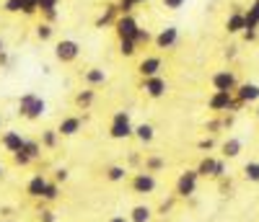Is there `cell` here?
I'll use <instances>...</instances> for the list:
<instances>
[{"mask_svg":"<svg viewBox=\"0 0 259 222\" xmlns=\"http://www.w3.org/2000/svg\"><path fill=\"white\" fill-rule=\"evenodd\" d=\"M94 98H96V91H94V88H85V91H80V93L75 96V106L85 111V108L94 103Z\"/></svg>","mask_w":259,"mask_h":222,"instance_id":"obj_24","label":"cell"},{"mask_svg":"<svg viewBox=\"0 0 259 222\" xmlns=\"http://www.w3.org/2000/svg\"><path fill=\"white\" fill-rule=\"evenodd\" d=\"M215 179H226V158H218V168H215Z\"/></svg>","mask_w":259,"mask_h":222,"instance_id":"obj_38","label":"cell"},{"mask_svg":"<svg viewBox=\"0 0 259 222\" xmlns=\"http://www.w3.org/2000/svg\"><path fill=\"white\" fill-rule=\"evenodd\" d=\"M236 98L244 101V103L259 101V85L256 83H239V88H236Z\"/></svg>","mask_w":259,"mask_h":222,"instance_id":"obj_13","label":"cell"},{"mask_svg":"<svg viewBox=\"0 0 259 222\" xmlns=\"http://www.w3.org/2000/svg\"><path fill=\"white\" fill-rule=\"evenodd\" d=\"M3 173H6V171H3V165H0V179H3Z\"/></svg>","mask_w":259,"mask_h":222,"instance_id":"obj_54","label":"cell"},{"mask_svg":"<svg viewBox=\"0 0 259 222\" xmlns=\"http://www.w3.org/2000/svg\"><path fill=\"white\" fill-rule=\"evenodd\" d=\"M80 127H83V119L80 117H65L60 122L57 132H60L62 137H73V135H78V132H80Z\"/></svg>","mask_w":259,"mask_h":222,"instance_id":"obj_16","label":"cell"},{"mask_svg":"<svg viewBox=\"0 0 259 222\" xmlns=\"http://www.w3.org/2000/svg\"><path fill=\"white\" fill-rule=\"evenodd\" d=\"M215 168H218V158H202L200 165H197V173H200V179H215Z\"/></svg>","mask_w":259,"mask_h":222,"instance_id":"obj_19","label":"cell"},{"mask_svg":"<svg viewBox=\"0 0 259 222\" xmlns=\"http://www.w3.org/2000/svg\"><path fill=\"white\" fill-rule=\"evenodd\" d=\"M226 57L233 60V57H236V47H228V49H226Z\"/></svg>","mask_w":259,"mask_h":222,"instance_id":"obj_49","label":"cell"},{"mask_svg":"<svg viewBox=\"0 0 259 222\" xmlns=\"http://www.w3.org/2000/svg\"><path fill=\"white\" fill-rule=\"evenodd\" d=\"M6 52V44H3V39H0V54H3Z\"/></svg>","mask_w":259,"mask_h":222,"instance_id":"obj_52","label":"cell"},{"mask_svg":"<svg viewBox=\"0 0 259 222\" xmlns=\"http://www.w3.org/2000/svg\"><path fill=\"white\" fill-rule=\"evenodd\" d=\"M223 127H233V114H228V117H223Z\"/></svg>","mask_w":259,"mask_h":222,"instance_id":"obj_48","label":"cell"},{"mask_svg":"<svg viewBox=\"0 0 259 222\" xmlns=\"http://www.w3.org/2000/svg\"><path fill=\"white\" fill-rule=\"evenodd\" d=\"M256 119H259V106H256Z\"/></svg>","mask_w":259,"mask_h":222,"instance_id":"obj_55","label":"cell"},{"mask_svg":"<svg viewBox=\"0 0 259 222\" xmlns=\"http://www.w3.org/2000/svg\"><path fill=\"white\" fill-rule=\"evenodd\" d=\"M135 135V127L130 122V111H117L112 117V127H109V137L112 140H127Z\"/></svg>","mask_w":259,"mask_h":222,"instance_id":"obj_2","label":"cell"},{"mask_svg":"<svg viewBox=\"0 0 259 222\" xmlns=\"http://www.w3.org/2000/svg\"><path fill=\"white\" fill-rule=\"evenodd\" d=\"M244 179L249 184H259V160H249L244 165Z\"/></svg>","mask_w":259,"mask_h":222,"instance_id":"obj_26","label":"cell"},{"mask_svg":"<svg viewBox=\"0 0 259 222\" xmlns=\"http://www.w3.org/2000/svg\"><path fill=\"white\" fill-rule=\"evenodd\" d=\"M244 39H246V41H254V39H256V29H246V31H244Z\"/></svg>","mask_w":259,"mask_h":222,"instance_id":"obj_45","label":"cell"},{"mask_svg":"<svg viewBox=\"0 0 259 222\" xmlns=\"http://www.w3.org/2000/svg\"><path fill=\"white\" fill-rule=\"evenodd\" d=\"M130 163H133V165H140V155H138V152H130Z\"/></svg>","mask_w":259,"mask_h":222,"instance_id":"obj_47","label":"cell"},{"mask_svg":"<svg viewBox=\"0 0 259 222\" xmlns=\"http://www.w3.org/2000/svg\"><path fill=\"white\" fill-rule=\"evenodd\" d=\"M210 83H212L215 91H231V93H236V88H239V80H236L233 70H218L210 78Z\"/></svg>","mask_w":259,"mask_h":222,"instance_id":"obj_5","label":"cell"},{"mask_svg":"<svg viewBox=\"0 0 259 222\" xmlns=\"http://www.w3.org/2000/svg\"><path fill=\"white\" fill-rule=\"evenodd\" d=\"M256 26H259V0H254L246 11V29H256Z\"/></svg>","mask_w":259,"mask_h":222,"instance_id":"obj_27","label":"cell"},{"mask_svg":"<svg viewBox=\"0 0 259 222\" xmlns=\"http://www.w3.org/2000/svg\"><path fill=\"white\" fill-rule=\"evenodd\" d=\"M153 39H156V36L150 34L148 29H140V31H138V36H135V44H138V47H143V44H150Z\"/></svg>","mask_w":259,"mask_h":222,"instance_id":"obj_33","label":"cell"},{"mask_svg":"<svg viewBox=\"0 0 259 222\" xmlns=\"http://www.w3.org/2000/svg\"><path fill=\"white\" fill-rule=\"evenodd\" d=\"M143 91L148 98H163L168 93V83L166 78L161 75H153V78H143Z\"/></svg>","mask_w":259,"mask_h":222,"instance_id":"obj_6","label":"cell"},{"mask_svg":"<svg viewBox=\"0 0 259 222\" xmlns=\"http://www.w3.org/2000/svg\"><path fill=\"white\" fill-rule=\"evenodd\" d=\"M153 41H156L158 49H171V47H174V44L179 41V29H177V26H166Z\"/></svg>","mask_w":259,"mask_h":222,"instance_id":"obj_12","label":"cell"},{"mask_svg":"<svg viewBox=\"0 0 259 222\" xmlns=\"http://www.w3.org/2000/svg\"><path fill=\"white\" fill-rule=\"evenodd\" d=\"M83 78H85V83H89L91 88H96V85H104L106 83V73L101 70V68H89L83 73Z\"/></svg>","mask_w":259,"mask_h":222,"instance_id":"obj_21","label":"cell"},{"mask_svg":"<svg viewBox=\"0 0 259 222\" xmlns=\"http://www.w3.org/2000/svg\"><path fill=\"white\" fill-rule=\"evenodd\" d=\"M3 147L8 150V152H21L24 150V142H26V137H21V132H16V129H11V132H6L3 135Z\"/></svg>","mask_w":259,"mask_h":222,"instance_id":"obj_15","label":"cell"},{"mask_svg":"<svg viewBox=\"0 0 259 222\" xmlns=\"http://www.w3.org/2000/svg\"><path fill=\"white\" fill-rule=\"evenodd\" d=\"M127 179V168L124 165H109L106 168V181H112V184H119Z\"/></svg>","mask_w":259,"mask_h":222,"instance_id":"obj_25","label":"cell"},{"mask_svg":"<svg viewBox=\"0 0 259 222\" xmlns=\"http://www.w3.org/2000/svg\"><path fill=\"white\" fill-rule=\"evenodd\" d=\"M52 34H55V29H52V24H47V21H45V24H39V26H36V36H39L41 41L52 39Z\"/></svg>","mask_w":259,"mask_h":222,"instance_id":"obj_32","label":"cell"},{"mask_svg":"<svg viewBox=\"0 0 259 222\" xmlns=\"http://www.w3.org/2000/svg\"><path fill=\"white\" fill-rule=\"evenodd\" d=\"M57 137H60L57 129H45L39 142H41V147H57Z\"/></svg>","mask_w":259,"mask_h":222,"instance_id":"obj_28","label":"cell"},{"mask_svg":"<svg viewBox=\"0 0 259 222\" xmlns=\"http://www.w3.org/2000/svg\"><path fill=\"white\" fill-rule=\"evenodd\" d=\"M221 189H223V191H228V189H231V179H228V181H226V179H221Z\"/></svg>","mask_w":259,"mask_h":222,"instance_id":"obj_50","label":"cell"},{"mask_svg":"<svg viewBox=\"0 0 259 222\" xmlns=\"http://www.w3.org/2000/svg\"><path fill=\"white\" fill-rule=\"evenodd\" d=\"M106 222H130V217H124V214H114V217H109Z\"/></svg>","mask_w":259,"mask_h":222,"instance_id":"obj_46","label":"cell"},{"mask_svg":"<svg viewBox=\"0 0 259 222\" xmlns=\"http://www.w3.org/2000/svg\"><path fill=\"white\" fill-rule=\"evenodd\" d=\"M39 219H41V222H55V212H52V209H41V212H39Z\"/></svg>","mask_w":259,"mask_h":222,"instance_id":"obj_43","label":"cell"},{"mask_svg":"<svg viewBox=\"0 0 259 222\" xmlns=\"http://www.w3.org/2000/svg\"><path fill=\"white\" fill-rule=\"evenodd\" d=\"M184 3H187V0H163V8H168V11H179Z\"/></svg>","mask_w":259,"mask_h":222,"instance_id":"obj_39","label":"cell"},{"mask_svg":"<svg viewBox=\"0 0 259 222\" xmlns=\"http://www.w3.org/2000/svg\"><path fill=\"white\" fill-rule=\"evenodd\" d=\"M221 127H223V119H210V122H207V132H210V135H215Z\"/></svg>","mask_w":259,"mask_h":222,"instance_id":"obj_41","label":"cell"},{"mask_svg":"<svg viewBox=\"0 0 259 222\" xmlns=\"http://www.w3.org/2000/svg\"><path fill=\"white\" fill-rule=\"evenodd\" d=\"M57 196H60V186H57V181H50L45 194H41V202H57Z\"/></svg>","mask_w":259,"mask_h":222,"instance_id":"obj_29","label":"cell"},{"mask_svg":"<svg viewBox=\"0 0 259 222\" xmlns=\"http://www.w3.org/2000/svg\"><path fill=\"white\" fill-rule=\"evenodd\" d=\"M163 168H166V160L161 158V155H148L145 163H143V171H148V173H158Z\"/></svg>","mask_w":259,"mask_h":222,"instance_id":"obj_23","label":"cell"},{"mask_svg":"<svg viewBox=\"0 0 259 222\" xmlns=\"http://www.w3.org/2000/svg\"><path fill=\"white\" fill-rule=\"evenodd\" d=\"M114 29H117V36H119V39H135L138 31H140L138 21H135L133 16H119L117 24H114Z\"/></svg>","mask_w":259,"mask_h":222,"instance_id":"obj_8","label":"cell"},{"mask_svg":"<svg viewBox=\"0 0 259 222\" xmlns=\"http://www.w3.org/2000/svg\"><path fill=\"white\" fill-rule=\"evenodd\" d=\"M117 8H119V16H130V13H133V8H135V3H133V0H119Z\"/></svg>","mask_w":259,"mask_h":222,"instance_id":"obj_36","label":"cell"},{"mask_svg":"<svg viewBox=\"0 0 259 222\" xmlns=\"http://www.w3.org/2000/svg\"><path fill=\"white\" fill-rule=\"evenodd\" d=\"M47 176L45 173H36V176H31V181L26 184V194L31 196V199H41V194H45V189H47Z\"/></svg>","mask_w":259,"mask_h":222,"instance_id":"obj_14","label":"cell"},{"mask_svg":"<svg viewBox=\"0 0 259 222\" xmlns=\"http://www.w3.org/2000/svg\"><path fill=\"white\" fill-rule=\"evenodd\" d=\"M39 11V0H24V13L26 16H34Z\"/></svg>","mask_w":259,"mask_h":222,"instance_id":"obj_37","label":"cell"},{"mask_svg":"<svg viewBox=\"0 0 259 222\" xmlns=\"http://www.w3.org/2000/svg\"><path fill=\"white\" fill-rule=\"evenodd\" d=\"M233 96H236V93H231V91H212V96L207 98V106H210V111H218V114L228 111V106H231Z\"/></svg>","mask_w":259,"mask_h":222,"instance_id":"obj_10","label":"cell"},{"mask_svg":"<svg viewBox=\"0 0 259 222\" xmlns=\"http://www.w3.org/2000/svg\"><path fill=\"white\" fill-rule=\"evenodd\" d=\"M161 68H163V60L156 57V54H150V57H143L140 65H138V73L143 78H153V75H161Z\"/></svg>","mask_w":259,"mask_h":222,"instance_id":"obj_11","label":"cell"},{"mask_svg":"<svg viewBox=\"0 0 259 222\" xmlns=\"http://www.w3.org/2000/svg\"><path fill=\"white\" fill-rule=\"evenodd\" d=\"M135 137H138L140 142H153V137H156V129H153V124H148V122L138 124V127H135Z\"/></svg>","mask_w":259,"mask_h":222,"instance_id":"obj_22","label":"cell"},{"mask_svg":"<svg viewBox=\"0 0 259 222\" xmlns=\"http://www.w3.org/2000/svg\"><path fill=\"white\" fill-rule=\"evenodd\" d=\"M119 52H122L124 57H133V54L138 52V44H135V39H119Z\"/></svg>","mask_w":259,"mask_h":222,"instance_id":"obj_30","label":"cell"},{"mask_svg":"<svg viewBox=\"0 0 259 222\" xmlns=\"http://www.w3.org/2000/svg\"><path fill=\"white\" fill-rule=\"evenodd\" d=\"M45 108H47L45 98L36 96V93H24L18 98V114L24 119H29V122H36L41 114H45Z\"/></svg>","mask_w":259,"mask_h":222,"instance_id":"obj_1","label":"cell"},{"mask_svg":"<svg viewBox=\"0 0 259 222\" xmlns=\"http://www.w3.org/2000/svg\"><path fill=\"white\" fill-rule=\"evenodd\" d=\"M68 176H70V171H68V168H57V171H55V181H57V184H62V181H68Z\"/></svg>","mask_w":259,"mask_h":222,"instance_id":"obj_40","label":"cell"},{"mask_svg":"<svg viewBox=\"0 0 259 222\" xmlns=\"http://www.w3.org/2000/svg\"><path fill=\"white\" fill-rule=\"evenodd\" d=\"M117 18H119V8L112 3V6H106L104 13L96 18V29H104V26H109V24H117Z\"/></svg>","mask_w":259,"mask_h":222,"instance_id":"obj_18","label":"cell"},{"mask_svg":"<svg viewBox=\"0 0 259 222\" xmlns=\"http://www.w3.org/2000/svg\"><path fill=\"white\" fill-rule=\"evenodd\" d=\"M171 207H174V199H166V202H163V204L158 207V214H166V212H168Z\"/></svg>","mask_w":259,"mask_h":222,"instance_id":"obj_44","label":"cell"},{"mask_svg":"<svg viewBox=\"0 0 259 222\" xmlns=\"http://www.w3.org/2000/svg\"><path fill=\"white\" fill-rule=\"evenodd\" d=\"M197 181H200L197 168L184 171V173L179 176V181H177V196H179V199H189L194 191H197Z\"/></svg>","mask_w":259,"mask_h":222,"instance_id":"obj_3","label":"cell"},{"mask_svg":"<svg viewBox=\"0 0 259 222\" xmlns=\"http://www.w3.org/2000/svg\"><path fill=\"white\" fill-rule=\"evenodd\" d=\"M130 186H133L135 194H153V191H156V176L148 173V171H140V173L133 176Z\"/></svg>","mask_w":259,"mask_h":222,"instance_id":"obj_7","label":"cell"},{"mask_svg":"<svg viewBox=\"0 0 259 222\" xmlns=\"http://www.w3.org/2000/svg\"><path fill=\"white\" fill-rule=\"evenodd\" d=\"M150 219H153V209L148 204H138L130 209V222H150Z\"/></svg>","mask_w":259,"mask_h":222,"instance_id":"obj_20","label":"cell"},{"mask_svg":"<svg viewBox=\"0 0 259 222\" xmlns=\"http://www.w3.org/2000/svg\"><path fill=\"white\" fill-rule=\"evenodd\" d=\"M24 152H29L31 158L36 160L39 155H41V142H39V140H26V142H24Z\"/></svg>","mask_w":259,"mask_h":222,"instance_id":"obj_31","label":"cell"},{"mask_svg":"<svg viewBox=\"0 0 259 222\" xmlns=\"http://www.w3.org/2000/svg\"><path fill=\"white\" fill-rule=\"evenodd\" d=\"M78 54H80V44H78L75 39H62V41L55 44V57H57L60 62H65V65L75 62Z\"/></svg>","mask_w":259,"mask_h":222,"instance_id":"obj_4","label":"cell"},{"mask_svg":"<svg viewBox=\"0 0 259 222\" xmlns=\"http://www.w3.org/2000/svg\"><path fill=\"white\" fill-rule=\"evenodd\" d=\"M0 65H3V68H6V65H8V54H6V52L0 54Z\"/></svg>","mask_w":259,"mask_h":222,"instance_id":"obj_51","label":"cell"},{"mask_svg":"<svg viewBox=\"0 0 259 222\" xmlns=\"http://www.w3.org/2000/svg\"><path fill=\"white\" fill-rule=\"evenodd\" d=\"M197 147H200V150H212V147H215V140H212V137H205V140L197 142Z\"/></svg>","mask_w":259,"mask_h":222,"instance_id":"obj_42","label":"cell"},{"mask_svg":"<svg viewBox=\"0 0 259 222\" xmlns=\"http://www.w3.org/2000/svg\"><path fill=\"white\" fill-rule=\"evenodd\" d=\"M241 150H244V142H241L239 137H228V140L221 145V152H223L226 160H228V158H239Z\"/></svg>","mask_w":259,"mask_h":222,"instance_id":"obj_17","label":"cell"},{"mask_svg":"<svg viewBox=\"0 0 259 222\" xmlns=\"http://www.w3.org/2000/svg\"><path fill=\"white\" fill-rule=\"evenodd\" d=\"M133 3H135V6H140V3H148V0H133Z\"/></svg>","mask_w":259,"mask_h":222,"instance_id":"obj_53","label":"cell"},{"mask_svg":"<svg viewBox=\"0 0 259 222\" xmlns=\"http://www.w3.org/2000/svg\"><path fill=\"white\" fill-rule=\"evenodd\" d=\"M34 158H31V155L29 152H24V150H21V152H13V163L16 165H29Z\"/></svg>","mask_w":259,"mask_h":222,"instance_id":"obj_34","label":"cell"},{"mask_svg":"<svg viewBox=\"0 0 259 222\" xmlns=\"http://www.w3.org/2000/svg\"><path fill=\"white\" fill-rule=\"evenodd\" d=\"M226 31L228 34L246 31V11H241V6H233V13L226 18Z\"/></svg>","mask_w":259,"mask_h":222,"instance_id":"obj_9","label":"cell"},{"mask_svg":"<svg viewBox=\"0 0 259 222\" xmlns=\"http://www.w3.org/2000/svg\"><path fill=\"white\" fill-rule=\"evenodd\" d=\"M8 13H24V0H6Z\"/></svg>","mask_w":259,"mask_h":222,"instance_id":"obj_35","label":"cell"}]
</instances>
